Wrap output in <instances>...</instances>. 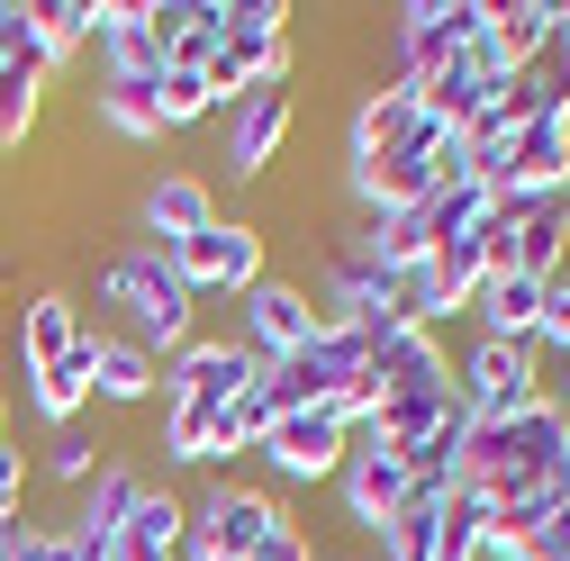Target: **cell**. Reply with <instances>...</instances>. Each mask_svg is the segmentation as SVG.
I'll use <instances>...</instances> for the list:
<instances>
[{
    "mask_svg": "<svg viewBox=\"0 0 570 561\" xmlns=\"http://www.w3.org/2000/svg\"><path fill=\"white\" fill-rule=\"evenodd\" d=\"M82 335H91V326H82ZM28 407L46 416V435H55V426H73V416H91V354H82V344H73L55 372L28 381Z\"/></svg>",
    "mask_w": 570,
    "mask_h": 561,
    "instance_id": "cell-23",
    "label": "cell"
},
{
    "mask_svg": "<svg viewBox=\"0 0 570 561\" xmlns=\"http://www.w3.org/2000/svg\"><path fill=\"white\" fill-rule=\"evenodd\" d=\"M344 444H353V426L335 407H291V416H272V435H263V462L281 471V480H335L344 471Z\"/></svg>",
    "mask_w": 570,
    "mask_h": 561,
    "instance_id": "cell-11",
    "label": "cell"
},
{
    "mask_svg": "<svg viewBox=\"0 0 570 561\" xmlns=\"http://www.w3.org/2000/svg\"><path fill=\"white\" fill-rule=\"evenodd\" d=\"M91 299L118 317V335H136V344H146L155 363H173L181 344L199 335V291L173 272V254H164V245H146V236L91 263Z\"/></svg>",
    "mask_w": 570,
    "mask_h": 561,
    "instance_id": "cell-1",
    "label": "cell"
},
{
    "mask_svg": "<svg viewBox=\"0 0 570 561\" xmlns=\"http://www.w3.org/2000/svg\"><path fill=\"white\" fill-rule=\"evenodd\" d=\"M291 118H299V100H291V91H245V100L227 109V146H218L227 181H263V173H272V155L291 146Z\"/></svg>",
    "mask_w": 570,
    "mask_h": 561,
    "instance_id": "cell-13",
    "label": "cell"
},
{
    "mask_svg": "<svg viewBox=\"0 0 570 561\" xmlns=\"http://www.w3.org/2000/svg\"><path fill=\"white\" fill-rule=\"evenodd\" d=\"M208 416L218 407H190V398H164V462H208Z\"/></svg>",
    "mask_w": 570,
    "mask_h": 561,
    "instance_id": "cell-31",
    "label": "cell"
},
{
    "mask_svg": "<svg viewBox=\"0 0 570 561\" xmlns=\"http://www.w3.org/2000/svg\"><path fill=\"white\" fill-rule=\"evenodd\" d=\"M561 218H570V190H561Z\"/></svg>",
    "mask_w": 570,
    "mask_h": 561,
    "instance_id": "cell-40",
    "label": "cell"
},
{
    "mask_svg": "<svg viewBox=\"0 0 570 561\" xmlns=\"http://www.w3.org/2000/svg\"><path fill=\"white\" fill-rule=\"evenodd\" d=\"M453 398L471 426H508L543 398V354L534 344H508V335H471L462 363H453Z\"/></svg>",
    "mask_w": 570,
    "mask_h": 561,
    "instance_id": "cell-3",
    "label": "cell"
},
{
    "mask_svg": "<svg viewBox=\"0 0 570 561\" xmlns=\"http://www.w3.org/2000/svg\"><path fill=\"white\" fill-rule=\"evenodd\" d=\"M543 398L570 416V354H543Z\"/></svg>",
    "mask_w": 570,
    "mask_h": 561,
    "instance_id": "cell-37",
    "label": "cell"
},
{
    "mask_svg": "<svg viewBox=\"0 0 570 561\" xmlns=\"http://www.w3.org/2000/svg\"><path fill=\"white\" fill-rule=\"evenodd\" d=\"M534 354H570V272L552 280V299H543V335H534Z\"/></svg>",
    "mask_w": 570,
    "mask_h": 561,
    "instance_id": "cell-35",
    "label": "cell"
},
{
    "mask_svg": "<svg viewBox=\"0 0 570 561\" xmlns=\"http://www.w3.org/2000/svg\"><path fill=\"white\" fill-rule=\"evenodd\" d=\"M100 462H109V444H100V426H91V416L55 426V435H46V453H37V471H46L55 489H91V480H100Z\"/></svg>",
    "mask_w": 570,
    "mask_h": 561,
    "instance_id": "cell-24",
    "label": "cell"
},
{
    "mask_svg": "<svg viewBox=\"0 0 570 561\" xmlns=\"http://www.w3.org/2000/svg\"><path fill=\"white\" fill-rule=\"evenodd\" d=\"M46 82L55 73H37V63H0V146H28V136H37Z\"/></svg>",
    "mask_w": 570,
    "mask_h": 561,
    "instance_id": "cell-27",
    "label": "cell"
},
{
    "mask_svg": "<svg viewBox=\"0 0 570 561\" xmlns=\"http://www.w3.org/2000/svg\"><path fill=\"white\" fill-rule=\"evenodd\" d=\"M0 561H82L73 552V534H63V525H0Z\"/></svg>",
    "mask_w": 570,
    "mask_h": 561,
    "instance_id": "cell-32",
    "label": "cell"
},
{
    "mask_svg": "<svg viewBox=\"0 0 570 561\" xmlns=\"http://www.w3.org/2000/svg\"><path fill=\"white\" fill-rule=\"evenodd\" d=\"M136 489H146V471H136L127 453H109V462H100V480L82 489V508H73V525H63V534H73L82 552H100V561H109V552H118V525H127V508H136Z\"/></svg>",
    "mask_w": 570,
    "mask_h": 561,
    "instance_id": "cell-17",
    "label": "cell"
},
{
    "mask_svg": "<svg viewBox=\"0 0 570 561\" xmlns=\"http://www.w3.org/2000/svg\"><path fill=\"white\" fill-rule=\"evenodd\" d=\"M317 326H326V317H317V299L299 291V280H281V272H263L254 291L236 299V344H245L254 363H291Z\"/></svg>",
    "mask_w": 570,
    "mask_h": 561,
    "instance_id": "cell-9",
    "label": "cell"
},
{
    "mask_svg": "<svg viewBox=\"0 0 570 561\" xmlns=\"http://www.w3.org/2000/svg\"><path fill=\"white\" fill-rule=\"evenodd\" d=\"M155 10V37H164V63H208L227 37V0H146Z\"/></svg>",
    "mask_w": 570,
    "mask_h": 561,
    "instance_id": "cell-22",
    "label": "cell"
},
{
    "mask_svg": "<svg viewBox=\"0 0 570 561\" xmlns=\"http://www.w3.org/2000/svg\"><path fill=\"white\" fill-rule=\"evenodd\" d=\"M19 462V444H10V381H0V471Z\"/></svg>",
    "mask_w": 570,
    "mask_h": 561,
    "instance_id": "cell-39",
    "label": "cell"
},
{
    "mask_svg": "<svg viewBox=\"0 0 570 561\" xmlns=\"http://www.w3.org/2000/svg\"><path fill=\"white\" fill-rule=\"evenodd\" d=\"M263 435H272V398H263V390H245V398H227L218 416H208V462L263 453Z\"/></svg>",
    "mask_w": 570,
    "mask_h": 561,
    "instance_id": "cell-26",
    "label": "cell"
},
{
    "mask_svg": "<svg viewBox=\"0 0 570 561\" xmlns=\"http://www.w3.org/2000/svg\"><path fill=\"white\" fill-rule=\"evenodd\" d=\"M254 561H326V552H317V534H308V525H272Z\"/></svg>",
    "mask_w": 570,
    "mask_h": 561,
    "instance_id": "cell-36",
    "label": "cell"
},
{
    "mask_svg": "<svg viewBox=\"0 0 570 561\" xmlns=\"http://www.w3.org/2000/svg\"><path fill=\"white\" fill-rule=\"evenodd\" d=\"M335 499H344V525H353V534H363V543H381V534H390V516L416 499L407 453H390L372 426H353V444H344V471H335Z\"/></svg>",
    "mask_w": 570,
    "mask_h": 561,
    "instance_id": "cell-6",
    "label": "cell"
},
{
    "mask_svg": "<svg viewBox=\"0 0 570 561\" xmlns=\"http://www.w3.org/2000/svg\"><path fill=\"white\" fill-rule=\"evenodd\" d=\"M543 299H552V280H525V272H489V291H480V335H508V344H534L543 335Z\"/></svg>",
    "mask_w": 570,
    "mask_h": 561,
    "instance_id": "cell-21",
    "label": "cell"
},
{
    "mask_svg": "<svg viewBox=\"0 0 570 561\" xmlns=\"http://www.w3.org/2000/svg\"><path fill=\"white\" fill-rule=\"evenodd\" d=\"M136 227H146V245H190L199 227H218V190H208L199 173H155L146 190H136Z\"/></svg>",
    "mask_w": 570,
    "mask_h": 561,
    "instance_id": "cell-14",
    "label": "cell"
},
{
    "mask_svg": "<svg viewBox=\"0 0 570 561\" xmlns=\"http://www.w3.org/2000/svg\"><path fill=\"white\" fill-rule=\"evenodd\" d=\"M0 63H37V73H46V46H37V10H28V0H0Z\"/></svg>",
    "mask_w": 570,
    "mask_h": 561,
    "instance_id": "cell-34",
    "label": "cell"
},
{
    "mask_svg": "<svg viewBox=\"0 0 570 561\" xmlns=\"http://www.w3.org/2000/svg\"><path fill=\"white\" fill-rule=\"evenodd\" d=\"M480 245H489V272H525V280H561L570 272V218H561V199H543V208L489 199Z\"/></svg>",
    "mask_w": 570,
    "mask_h": 561,
    "instance_id": "cell-7",
    "label": "cell"
},
{
    "mask_svg": "<svg viewBox=\"0 0 570 561\" xmlns=\"http://www.w3.org/2000/svg\"><path fill=\"white\" fill-rule=\"evenodd\" d=\"M263 381V363L245 354L236 335H190L181 354L164 363V398H190V407H227V398H245Z\"/></svg>",
    "mask_w": 570,
    "mask_h": 561,
    "instance_id": "cell-10",
    "label": "cell"
},
{
    "mask_svg": "<svg viewBox=\"0 0 570 561\" xmlns=\"http://www.w3.org/2000/svg\"><path fill=\"white\" fill-rule=\"evenodd\" d=\"M91 55H100V82H164V37H155V10L146 0H91Z\"/></svg>",
    "mask_w": 570,
    "mask_h": 561,
    "instance_id": "cell-12",
    "label": "cell"
},
{
    "mask_svg": "<svg viewBox=\"0 0 570 561\" xmlns=\"http://www.w3.org/2000/svg\"><path fill=\"white\" fill-rule=\"evenodd\" d=\"M181 543H190V499H173V489H136V508H127V525H118V552L109 561H181Z\"/></svg>",
    "mask_w": 570,
    "mask_h": 561,
    "instance_id": "cell-18",
    "label": "cell"
},
{
    "mask_svg": "<svg viewBox=\"0 0 570 561\" xmlns=\"http://www.w3.org/2000/svg\"><path fill=\"white\" fill-rule=\"evenodd\" d=\"M208 109H218V91H208L199 63H164V82H155V127L173 136V127H199Z\"/></svg>",
    "mask_w": 570,
    "mask_h": 561,
    "instance_id": "cell-29",
    "label": "cell"
},
{
    "mask_svg": "<svg viewBox=\"0 0 570 561\" xmlns=\"http://www.w3.org/2000/svg\"><path fill=\"white\" fill-rule=\"evenodd\" d=\"M543 73H561V82H570V0H561V28H552V63H543Z\"/></svg>",
    "mask_w": 570,
    "mask_h": 561,
    "instance_id": "cell-38",
    "label": "cell"
},
{
    "mask_svg": "<svg viewBox=\"0 0 570 561\" xmlns=\"http://www.w3.org/2000/svg\"><path fill=\"white\" fill-rule=\"evenodd\" d=\"M291 19H299L291 0H227V37L199 63L218 109H236L245 91H291V73H299V28Z\"/></svg>",
    "mask_w": 570,
    "mask_h": 561,
    "instance_id": "cell-2",
    "label": "cell"
},
{
    "mask_svg": "<svg viewBox=\"0 0 570 561\" xmlns=\"http://www.w3.org/2000/svg\"><path fill=\"white\" fill-rule=\"evenodd\" d=\"M517 561H570V489H561V499L525 525V543H517Z\"/></svg>",
    "mask_w": 570,
    "mask_h": 561,
    "instance_id": "cell-33",
    "label": "cell"
},
{
    "mask_svg": "<svg viewBox=\"0 0 570 561\" xmlns=\"http://www.w3.org/2000/svg\"><path fill=\"white\" fill-rule=\"evenodd\" d=\"M91 118L118 136V146H155V136H164L155 127V82H100L91 91Z\"/></svg>",
    "mask_w": 570,
    "mask_h": 561,
    "instance_id": "cell-25",
    "label": "cell"
},
{
    "mask_svg": "<svg viewBox=\"0 0 570 561\" xmlns=\"http://www.w3.org/2000/svg\"><path fill=\"white\" fill-rule=\"evenodd\" d=\"M37 10V46H46V73L63 55H82L91 37H100V19H91V0H28Z\"/></svg>",
    "mask_w": 570,
    "mask_h": 561,
    "instance_id": "cell-28",
    "label": "cell"
},
{
    "mask_svg": "<svg viewBox=\"0 0 570 561\" xmlns=\"http://www.w3.org/2000/svg\"><path fill=\"white\" fill-rule=\"evenodd\" d=\"M317 317H326V326H353L363 344L399 335V326H407V317H399V272H381L363 245H335L326 272H317Z\"/></svg>",
    "mask_w": 570,
    "mask_h": 561,
    "instance_id": "cell-5",
    "label": "cell"
},
{
    "mask_svg": "<svg viewBox=\"0 0 570 561\" xmlns=\"http://www.w3.org/2000/svg\"><path fill=\"white\" fill-rule=\"evenodd\" d=\"M425 127V100H416V82H372L363 100H353V118H344V164H372V155H390V146H407V136Z\"/></svg>",
    "mask_w": 570,
    "mask_h": 561,
    "instance_id": "cell-15",
    "label": "cell"
},
{
    "mask_svg": "<svg viewBox=\"0 0 570 561\" xmlns=\"http://www.w3.org/2000/svg\"><path fill=\"white\" fill-rule=\"evenodd\" d=\"M480 37H489V0H407V10H390V73L425 91V73H444Z\"/></svg>",
    "mask_w": 570,
    "mask_h": 561,
    "instance_id": "cell-4",
    "label": "cell"
},
{
    "mask_svg": "<svg viewBox=\"0 0 570 561\" xmlns=\"http://www.w3.org/2000/svg\"><path fill=\"white\" fill-rule=\"evenodd\" d=\"M82 344V308L63 299V291H37L28 308H19V381H37V372H55L63 354Z\"/></svg>",
    "mask_w": 570,
    "mask_h": 561,
    "instance_id": "cell-20",
    "label": "cell"
},
{
    "mask_svg": "<svg viewBox=\"0 0 570 561\" xmlns=\"http://www.w3.org/2000/svg\"><path fill=\"white\" fill-rule=\"evenodd\" d=\"M552 28H561V0H489V46L508 73L552 63Z\"/></svg>",
    "mask_w": 570,
    "mask_h": 561,
    "instance_id": "cell-19",
    "label": "cell"
},
{
    "mask_svg": "<svg viewBox=\"0 0 570 561\" xmlns=\"http://www.w3.org/2000/svg\"><path fill=\"white\" fill-rule=\"evenodd\" d=\"M444 416H453V398H381V407H372V435H381L390 453H416Z\"/></svg>",
    "mask_w": 570,
    "mask_h": 561,
    "instance_id": "cell-30",
    "label": "cell"
},
{
    "mask_svg": "<svg viewBox=\"0 0 570 561\" xmlns=\"http://www.w3.org/2000/svg\"><path fill=\"white\" fill-rule=\"evenodd\" d=\"M173 272L190 280L199 299H208V291H218V299H245L254 280L272 272V236H263L254 218H218V227H199L190 245H173Z\"/></svg>",
    "mask_w": 570,
    "mask_h": 561,
    "instance_id": "cell-8",
    "label": "cell"
},
{
    "mask_svg": "<svg viewBox=\"0 0 570 561\" xmlns=\"http://www.w3.org/2000/svg\"><path fill=\"white\" fill-rule=\"evenodd\" d=\"M82 354H91V398H100V407H146V398H164V363H155L136 335L91 326Z\"/></svg>",
    "mask_w": 570,
    "mask_h": 561,
    "instance_id": "cell-16",
    "label": "cell"
}]
</instances>
